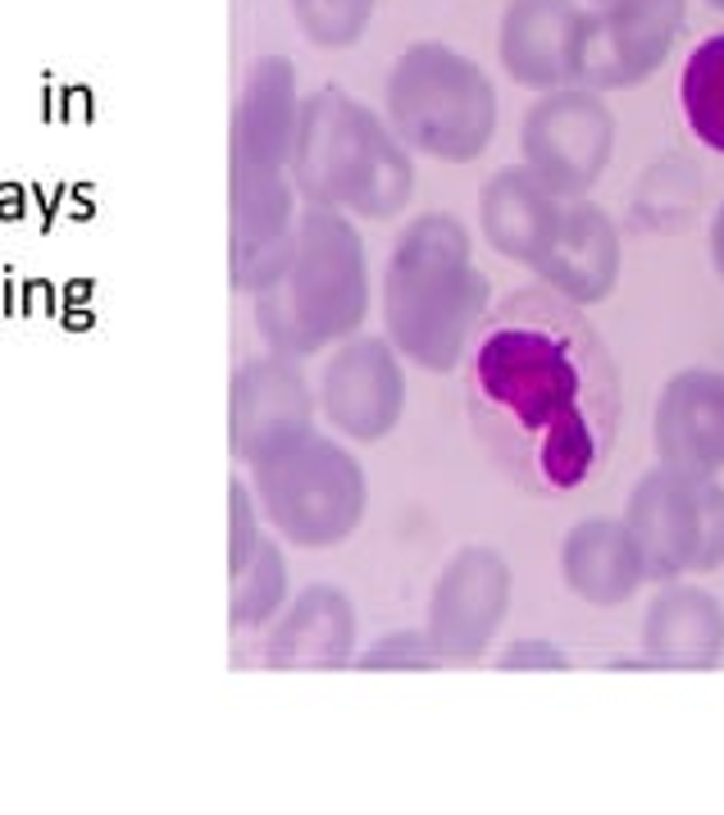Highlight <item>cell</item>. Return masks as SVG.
<instances>
[{
    "mask_svg": "<svg viewBox=\"0 0 724 815\" xmlns=\"http://www.w3.org/2000/svg\"><path fill=\"white\" fill-rule=\"evenodd\" d=\"M296 73L283 55H269L250 69L237 119H233V164H278L288 168L292 155V132H296Z\"/></svg>",
    "mask_w": 724,
    "mask_h": 815,
    "instance_id": "44dd1931",
    "label": "cell"
},
{
    "mask_svg": "<svg viewBox=\"0 0 724 815\" xmlns=\"http://www.w3.org/2000/svg\"><path fill=\"white\" fill-rule=\"evenodd\" d=\"M711 265H715V273L724 278V206H720L715 219H711Z\"/></svg>",
    "mask_w": 724,
    "mask_h": 815,
    "instance_id": "83f0119b",
    "label": "cell"
},
{
    "mask_svg": "<svg viewBox=\"0 0 724 815\" xmlns=\"http://www.w3.org/2000/svg\"><path fill=\"white\" fill-rule=\"evenodd\" d=\"M561 579L579 602L610 610L624 606L647 583V570L620 515H588L561 543Z\"/></svg>",
    "mask_w": 724,
    "mask_h": 815,
    "instance_id": "d6986e66",
    "label": "cell"
},
{
    "mask_svg": "<svg viewBox=\"0 0 724 815\" xmlns=\"http://www.w3.org/2000/svg\"><path fill=\"white\" fill-rule=\"evenodd\" d=\"M511 566L492 547H460L429 593L424 633L442 665H475L488 656L492 638L511 610Z\"/></svg>",
    "mask_w": 724,
    "mask_h": 815,
    "instance_id": "8fae6325",
    "label": "cell"
},
{
    "mask_svg": "<svg viewBox=\"0 0 724 815\" xmlns=\"http://www.w3.org/2000/svg\"><path fill=\"white\" fill-rule=\"evenodd\" d=\"M355 606L338 583H305L265 625L269 670H347L355 661Z\"/></svg>",
    "mask_w": 724,
    "mask_h": 815,
    "instance_id": "2e32d148",
    "label": "cell"
},
{
    "mask_svg": "<svg viewBox=\"0 0 724 815\" xmlns=\"http://www.w3.org/2000/svg\"><path fill=\"white\" fill-rule=\"evenodd\" d=\"M296 187L278 164H233V288L265 292L292 256Z\"/></svg>",
    "mask_w": 724,
    "mask_h": 815,
    "instance_id": "4fadbf2b",
    "label": "cell"
},
{
    "mask_svg": "<svg viewBox=\"0 0 724 815\" xmlns=\"http://www.w3.org/2000/svg\"><path fill=\"white\" fill-rule=\"evenodd\" d=\"M565 201L556 191H547L524 164H506L483 183L479 191V229L483 242L515 265L534 269L542 260V251L556 237Z\"/></svg>",
    "mask_w": 724,
    "mask_h": 815,
    "instance_id": "ac0fdd59",
    "label": "cell"
},
{
    "mask_svg": "<svg viewBox=\"0 0 724 815\" xmlns=\"http://www.w3.org/2000/svg\"><path fill=\"white\" fill-rule=\"evenodd\" d=\"M688 0H602L583 10L574 88L620 92L647 82L684 33Z\"/></svg>",
    "mask_w": 724,
    "mask_h": 815,
    "instance_id": "9c48e42d",
    "label": "cell"
},
{
    "mask_svg": "<svg viewBox=\"0 0 724 815\" xmlns=\"http://www.w3.org/2000/svg\"><path fill=\"white\" fill-rule=\"evenodd\" d=\"M579 27H583L579 0H511L497 33L501 69L519 88H534V92L574 88Z\"/></svg>",
    "mask_w": 724,
    "mask_h": 815,
    "instance_id": "e0dca14e",
    "label": "cell"
},
{
    "mask_svg": "<svg viewBox=\"0 0 724 815\" xmlns=\"http://www.w3.org/2000/svg\"><path fill=\"white\" fill-rule=\"evenodd\" d=\"M374 283L370 256L355 223L342 210H305L292 233V256L265 292L250 296V315L278 356H319L370 319Z\"/></svg>",
    "mask_w": 724,
    "mask_h": 815,
    "instance_id": "3957f363",
    "label": "cell"
},
{
    "mask_svg": "<svg viewBox=\"0 0 724 815\" xmlns=\"http://www.w3.org/2000/svg\"><path fill=\"white\" fill-rule=\"evenodd\" d=\"M387 128L406 151L469 164L497 132V88L469 55L442 42H414L387 73Z\"/></svg>",
    "mask_w": 724,
    "mask_h": 815,
    "instance_id": "5b68a950",
    "label": "cell"
},
{
    "mask_svg": "<svg viewBox=\"0 0 724 815\" xmlns=\"http://www.w3.org/2000/svg\"><path fill=\"white\" fill-rule=\"evenodd\" d=\"M593 5H602V0H593Z\"/></svg>",
    "mask_w": 724,
    "mask_h": 815,
    "instance_id": "f546056e",
    "label": "cell"
},
{
    "mask_svg": "<svg viewBox=\"0 0 724 815\" xmlns=\"http://www.w3.org/2000/svg\"><path fill=\"white\" fill-rule=\"evenodd\" d=\"M406 397H410V383L397 347L387 337L355 333L332 347V356L324 360L315 401L338 438L374 446L383 438H393V429L401 424Z\"/></svg>",
    "mask_w": 724,
    "mask_h": 815,
    "instance_id": "30bf717a",
    "label": "cell"
},
{
    "mask_svg": "<svg viewBox=\"0 0 724 815\" xmlns=\"http://www.w3.org/2000/svg\"><path fill=\"white\" fill-rule=\"evenodd\" d=\"M492 283L456 214H420L393 242L383 269V337L406 364L452 374L488 319Z\"/></svg>",
    "mask_w": 724,
    "mask_h": 815,
    "instance_id": "7a4b0ae2",
    "label": "cell"
},
{
    "mask_svg": "<svg viewBox=\"0 0 724 815\" xmlns=\"http://www.w3.org/2000/svg\"><path fill=\"white\" fill-rule=\"evenodd\" d=\"M296 23L305 27V37L315 46H351L374 19V0H292Z\"/></svg>",
    "mask_w": 724,
    "mask_h": 815,
    "instance_id": "cb8c5ba5",
    "label": "cell"
},
{
    "mask_svg": "<svg viewBox=\"0 0 724 815\" xmlns=\"http://www.w3.org/2000/svg\"><path fill=\"white\" fill-rule=\"evenodd\" d=\"M351 665H360V670H437L442 661H437V648L424 629H397V633L378 638L374 648L365 656H355Z\"/></svg>",
    "mask_w": 724,
    "mask_h": 815,
    "instance_id": "d4e9b609",
    "label": "cell"
},
{
    "mask_svg": "<svg viewBox=\"0 0 724 815\" xmlns=\"http://www.w3.org/2000/svg\"><path fill=\"white\" fill-rule=\"evenodd\" d=\"M707 5H711V10H724V0H707Z\"/></svg>",
    "mask_w": 724,
    "mask_h": 815,
    "instance_id": "f1b7e54d",
    "label": "cell"
},
{
    "mask_svg": "<svg viewBox=\"0 0 724 815\" xmlns=\"http://www.w3.org/2000/svg\"><path fill=\"white\" fill-rule=\"evenodd\" d=\"M246 484L256 492L260 520L301 551H328L347 543L370 511L365 465L319 429L246 465Z\"/></svg>",
    "mask_w": 724,
    "mask_h": 815,
    "instance_id": "8992f818",
    "label": "cell"
},
{
    "mask_svg": "<svg viewBox=\"0 0 724 815\" xmlns=\"http://www.w3.org/2000/svg\"><path fill=\"white\" fill-rule=\"evenodd\" d=\"M233 579V597H229V629L246 633V629H265L283 602L292 597V574H288V556L273 538H260L250 547V556L237 570H229Z\"/></svg>",
    "mask_w": 724,
    "mask_h": 815,
    "instance_id": "7402d4cb",
    "label": "cell"
},
{
    "mask_svg": "<svg viewBox=\"0 0 724 815\" xmlns=\"http://www.w3.org/2000/svg\"><path fill=\"white\" fill-rule=\"evenodd\" d=\"M643 656L656 670H715L724 656V606L698 583H661L643 615Z\"/></svg>",
    "mask_w": 724,
    "mask_h": 815,
    "instance_id": "ffe728a7",
    "label": "cell"
},
{
    "mask_svg": "<svg viewBox=\"0 0 724 815\" xmlns=\"http://www.w3.org/2000/svg\"><path fill=\"white\" fill-rule=\"evenodd\" d=\"M652 446L665 469L715 479L724 469V370L692 364L661 387L652 410Z\"/></svg>",
    "mask_w": 724,
    "mask_h": 815,
    "instance_id": "5bb4252c",
    "label": "cell"
},
{
    "mask_svg": "<svg viewBox=\"0 0 724 815\" xmlns=\"http://www.w3.org/2000/svg\"><path fill=\"white\" fill-rule=\"evenodd\" d=\"M624 528L643 551L647 583L715 574L724 566V488L656 465L624 501Z\"/></svg>",
    "mask_w": 724,
    "mask_h": 815,
    "instance_id": "52a82bcc",
    "label": "cell"
},
{
    "mask_svg": "<svg viewBox=\"0 0 724 815\" xmlns=\"http://www.w3.org/2000/svg\"><path fill=\"white\" fill-rule=\"evenodd\" d=\"M260 538H265V520H260L256 492H250L246 479H233L229 484V570H237Z\"/></svg>",
    "mask_w": 724,
    "mask_h": 815,
    "instance_id": "484cf974",
    "label": "cell"
},
{
    "mask_svg": "<svg viewBox=\"0 0 724 815\" xmlns=\"http://www.w3.org/2000/svg\"><path fill=\"white\" fill-rule=\"evenodd\" d=\"M620 269H624V242H620L616 219L602 206H593L588 196L583 201H565L556 237L542 251V260L534 265L538 283L561 301L579 305V311H593V305H602L616 292Z\"/></svg>",
    "mask_w": 724,
    "mask_h": 815,
    "instance_id": "9a60e30c",
    "label": "cell"
},
{
    "mask_svg": "<svg viewBox=\"0 0 724 815\" xmlns=\"http://www.w3.org/2000/svg\"><path fill=\"white\" fill-rule=\"evenodd\" d=\"M497 670H570V656L547 638H519L497 656Z\"/></svg>",
    "mask_w": 724,
    "mask_h": 815,
    "instance_id": "4316f807",
    "label": "cell"
},
{
    "mask_svg": "<svg viewBox=\"0 0 724 815\" xmlns=\"http://www.w3.org/2000/svg\"><path fill=\"white\" fill-rule=\"evenodd\" d=\"M679 105L692 137L724 155V33H711L702 46H692L679 78Z\"/></svg>",
    "mask_w": 724,
    "mask_h": 815,
    "instance_id": "603a6c76",
    "label": "cell"
},
{
    "mask_svg": "<svg viewBox=\"0 0 724 815\" xmlns=\"http://www.w3.org/2000/svg\"><path fill=\"white\" fill-rule=\"evenodd\" d=\"M469 424L524 492L565 497L597 479L620 429V370L579 305L515 292L469 347Z\"/></svg>",
    "mask_w": 724,
    "mask_h": 815,
    "instance_id": "6da1fadb",
    "label": "cell"
},
{
    "mask_svg": "<svg viewBox=\"0 0 724 815\" xmlns=\"http://www.w3.org/2000/svg\"><path fill=\"white\" fill-rule=\"evenodd\" d=\"M524 168L561 201H583L616 151V115L593 88L542 92L519 128Z\"/></svg>",
    "mask_w": 724,
    "mask_h": 815,
    "instance_id": "ba28073f",
    "label": "cell"
},
{
    "mask_svg": "<svg viewBox=\"0 0 724 815\" xmlns=\"http://www.w3.org/2000/svg\"><path fill=\"white\" fill-rule=\"evenodd\" d=\"M315 392L301 360L292 356H250L237 364L229 392V446L237 465H256L315 429Z\"/></svg>",
    "mask_w": 724,
    "mask_h": 815,
    "instance_id": "7c38bea8",
    "label": "cell"
},
{
    "mask_svg": "<svg viewBox=\"0 0 724 815\" xmlns=\"http://www.w3.org/2000/svg\"><path fill=\"white\" fill-rule=\"evenodd\" d=\"M288 178L315 210L355 219H397L414 196V164L401 137L338 88L301 101Z\"/></svg>",
    "mask_w": 724,
    "mask_h": 815,
    "instance_id": "277c9868",
    "label": "cell"
}]
</instances>
